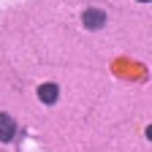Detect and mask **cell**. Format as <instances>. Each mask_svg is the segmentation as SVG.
<instances>
[{
    "mask_svg": "<svg viewBox=\"0 0 152 152\" xmlns=\"http://www.w3.org/2000/svg\"><path fill=\"white\" fill-rule=\"evenodd\" d=\"M82 22H84V27H90V30H98V27H103V22H106V14L98 11V8H90V11H84Z\"/></svg>",
    "mask_w": 152,
    "mask_h": 152,
    "instance_id": "6da1fadb",
    "label": "cell"
},
{
    "mask_svg": "<svg viewBox=\"0 0 152 152\" xmlns=\"http://www.w3.org/2000/svg\"><path fill=\"white\" fill-rule=\"evenodd\" d=\"M14 133H16L14 120L8 117V114H0V141H11V139H14Z\"/></svg>",
    "mask_w": 152,
    "mask_h": 152,
    "instance_id": "7a4b0ae2",
    "label": "cell"
},
{
    "mask_svg": "<svg viewBox=\"0 0 152 152\" xmlns=\"http://www.w3.org/2000/svg\"><path fill=\"white\" fill-rule=\"evenodd\" d=\"M38 98H41L44 103H54L57 98H60V90H57V84L46 82V84H41V87H38Z\"/></svg>",
    "mask_w": 152,
    "mask_h": 152,
    "instance_id": "3957f363",
    "label": "cell"
},
{
    "mask_svg": "<svg viewBox=\"0 0 152 152\" xmlns=\"http://www.w3.org/2000/svg\"><path fill=\"white\" fill-rule=\"evenodd\" d=\"M147 139H149V141H152V125H149V128H147Z\"/></svg>",
    "mask_w": 152,
    "mask_h": 152,
    "instance_id": "277c9868",
    "label": "cell"
},
{
    "mask_svg": "<svg viewBox=\"0 0 152 152\" xmlns=\"http://www.w3.org/2000/svg\"><path fill=\"white\" fill-rule=\"evenodd\" d=\"M141 3H149V0H141Z\"/></svg>",
    "mask_w": 152,
    "mask_h": 152,
    "instance_id": "5b68a950",
    "label": "cell"
}]
</instances>
